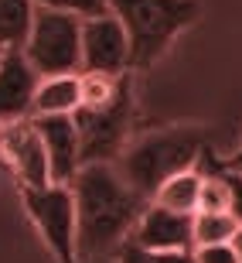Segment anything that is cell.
Listing matches in <instances>:
<instances>
[{"mask_svg":"<svg viewBox=\"0 0 242 263\" xmlns=\"http://www.w3.org/2000/svg\"><path fill=\"white\" fill-rule=\"evenodd\" d=\"M194 263H242L235 243H208V246H194L191 250Z\"/></svg>","mask_w":242,"mask_h":263,"instance_id":"cell-19","label":"cell"},{"mask_svg":"<svg viewBox=\"0 0 242 263\" xmlns=\"http://www.w3.org/2000/svg\"><path fill=\"white\" fill-rule=\"evenodd\" d=\"M21 51L38 68V76L82 72V17L38 7L31 21V34Z\"/></svg>","mask_w":242,"mask_h":263,"instance_id":"cell-4","label":"cell"},{"mask_svg":"<svg viewBox=\"0 0 242 263\" xmlns=\"http://www.w3.org/2000/svg\"><path fill=\"white\" fill-rule=\"evenodd\" d=\"M109 14H116L130 41V72L154 68L174 45L184 28H191L201 4L198 0H109Z\"/></svg>","mask_w":242,"mask_h":263,"instance_id":"cell-3","label":"cell"},{"mask_svg":"<svg viewBox=\"0 0 242 263\" xmlns=\"http://www.w3.org/2000/svg\"><path fill=\"white\" fill-rule=\"evenodd\" d=\"M225 164H232V167H242V147L235 151V154H229V157H222Z\"/></svg>","mask_w":242,"mask_h":263,"instance_id":"cell-20","label":"cell"},{"mask_svg":"<svg viewBox=\"0 0 242 263\" xmlns=\"http://www.w3.org/2000/svg\"><path fill=\"white\" fill-rule=\"evenodd\" d=\"M201 167H184V171H174L171 178H164L160 181V188L154 192V198L150 202L157 205H167V209H174V212H188L194 215L198 212V198H201Z\"/></svg>","mask_w":242,"mask_h":263,"instance_id":"cell-13","label":"cell"},{"mask_svg":"<svg viewBox=\"0 0 242 263\" xmlns=\"http://www.w3.org/2000/svg\"><path fill=\"white\" fill-rule=\"evenodd\" d=\"M130 239L136 246H144V250H157V253H191L194 250V215L174 212V209L157 205V202H147Z\"/></svg>","mask_w":242,"mask_h":263,"instance_id":"cell-9","label":"cell"},{"mask_svg":"<svg viewBox=\"0 0 242 263\" xmlns=\"http://www.w3.org/2000/svg\"><path fill=\"white\" fill-rule=\"evenodd\" d=\"M21 205L38 226L41 239L48 246L58 263H78V246H75V195L72 185H34V188H17Z\"/></svg>","mask_w":242,"mask_h":263,"instance_id":"cell-6","label":"cell"},{"mask_svg":"<svg viewBox=\"0 0 242 263\" xmlns=\"http://www.w3.org/2000/svg\"><path fill=\"white\" fill-rule=\"evenodd\" d=\"M82 103V86H78V72L68 76H41L34 89V106L31 117H72Z\"/></svg>","mask_w":242,"mask_h":263,"instance_id":"cell-12","label":"cell"},{"mask_svg":"<svg viewBox=\"0 0 242 263\" xmlns=\"http://www.w3.org/2000/svg\"><path fill=\"white\" fill-rule=\"evenodd\" d=\"M205 147H212V130L194 123H171V127L130 137V144L113 164L144 198H154L164 178L198 164Z\"/></svg>","mask_w":242,"mask_h":263,"instance_id":"cell-2","label":"cell"},{"mask_svg":"<svg viewBox=\"0 0 242 263\" xmlns=\"http://www.w3.org/2000/svg\"><path fill=\"white\" fill-rule=\"evenodd\" d=\"M232 243H235V250H239V260H242V226L235 229V236H232Z\"/></svg>","mask_w":242,"mask_h":263,"instance_id":"cell-21","label":"cell"},{"mask_svg":"<svg viewBox=\"0 0 242 263\" xmlns=\"http://www.w3.org/2000/svg\"><path fill=\"white\" fill-rule=\"evenodd\" d=\"M38 7L48 10H65V14H75V17H96V14H106L109 0H34Z\"/></svg>","mask_w":242,"mask_h":263,"instance_id":"cell-17","label":"cell"},{"mask_svg":"<svg viewBox=\"0 0 242 263\" xmlns=\"http://www.w3.org/2000/svg\"><path fill=\"white\" fill-rule=\"evenodd\" d=\"M82 72L126 76L130 72V41L116 14H96L82 21Z\"/></svg>","mask_w":242,"mask_h":263,"instance_id":"cell-8","label":"cell"},{"mask_svg":"<svg viewBox=\"0 0 242 263\" xmlns=\"http://www.w3.org/2000/svg\"><path fill=\"white\" fill-rule=\"evenodd\" d=\"M215 167H218V175H222L225 188H229V212H232L242 226V167L225 164L218 154H215Z\"/></svg>","mask_w":242,"mask_h":263,"instance_id":"cell-18","label":"cell"},{"mask_svg":"<svg viewBox=\"0 0 242 263\" xmlns=\"http://www.w3.org/2000/svg\"><path fill=\"white\" fill-rule=\"evenodd\" d=\"M0 171H4V161H0Z\"/></svg>","mask_w":242,"mask_h":263,"instance_id":"cell-22","label":"cell"},{"mask_svg":"<svg viewBox=\"0 0 242 263\" xmlns=\"http://www.w3.org/2000/svg\"><path fill=\"white\" fill-rule=\"evenodd\" d=\"M34 10V0H0V48H24Z\"/></svg>","mask_w":242,"mask_h":263,"instance_id":"cell-14","label":"cell"},{"mask_svg":"<svg viewBox=\"0 0 242 263\" xmlns=\"http://www.w3.org/2000/svg\"><path fill=\"white\" fill-rule=\"evenodd\" d=\"M0 55H4V48H0Z\"/></svg>","mask_w":242,"mask_h":263,"instance_id":"cell-23","label":"cell"},{"mask_svg":"<svg viewBox=\"0 0 242 263\" xmlns=\"http://www.w3.org/2000/svg\"><path fill=\"white\" fill-rule=\"evenodd\" d=\"M116 263H194L191 253H157V250H144L133 239H126L116 250Z\"/></svg>","mask_w":242,"mask_h":263,"instance_id":"cell-16","label":"cell"},{"mask_svg":"<svg viewBox=\"0 0 242 263\" xmlns=\"http://www.w3.org/2000/svg\"><path fill=\"white\" fill-rule=\"evenodd\" d=\"M41 134L45 154H48V171L55 185H72L82 167L78 154V130L72 117H31Z\"/></svg>","mask_w":242,"mask_h":263,"instance_id":"cell-11","label":"cell"},{"mask_svg":"<svg viewBox=\"0 0 242 263\" xmlns=\"http://www.w3.org/2000/svg\"><path fill=\"white\" fill-rule=\"evenodd\" d=\"M0 161H4V171L17 178V188H34L51 181L48 154H45L41 134L31 117L0 123Z\"/></svg>","mask_w":242,"mask_h":263,"instance_id":"cell-7","label":"cell"},{"mask_svg":"<svg viewBox=\"0 0 242 263\" xmlns=\"http://www.w3.org/2000/svg\"><path fill=\"white\" fill-rule=\"evenodd\" d=\"M72 195H75L78 260H96V256L116 253L130 239L140 212L150 202L109 161L78 167L75 181H72Z\"/></svg>","mask_w":242,"mask_h":263,"instance_id":"cell-1","label":"cell"},{"mask_svg":"<svg viewBox=\"0 0 242 263\" xmlns=\"http://www.w3.org/2000/svg\"><path fill=\"white\" fill-rule=\"evenodd\" d=\"M133 113H136V99H133V82H126L113 103L106 106H78L72 113L78 130V154L82 164H96V161H116L123 154V147L133 137Z\"/></svg>","mask_w":242,"mask_h":263,"instance_id":"cell-5","label":"cell"},{"mask_svg":"<svg viewBox=\"0 0 242 263\" xmlns=\"http://www.w3.org/2000/svg\"><path fill=\"white\" fill-rule=\"evenodd\" d=\"M239 219L232 212H194V246L232 243Z\"/></svg>","mask_w":242,"mask_h":263,"instance_id":"cell-15","label":"cell"},{"mask_svg":"<svg viewBox=\"0 0 242 263\" xmlns=\"http://www.w3.org/2000/svg\"><path fill=\"white\" fill-rule=\"evenodd\" d=\"M41 76L21 48H4L0 55V123L28 120L34 106V89Z\"/></svg>","mask_w":242,"mask_h":263,"instance_id":"cell-10","label":"cell"}]
</instances>
